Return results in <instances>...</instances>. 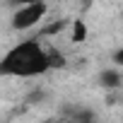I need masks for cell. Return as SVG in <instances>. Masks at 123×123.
<instances>
[{
    "instance_id": "obj_1",
    "label": "cell",
    "mask_w": 123,
    "mask_h": 123,
    "mask_svg": "<svg viewBox=\"0 0 123 123\" xmlns=\"http://www.w3.org/2000/svg\"><path fill=\"white\" fill-rule=\"evenodd\" d=\"M46 70H51L48 65V53L46 48L34 41L27 39L22 43H17L15 48H10L3 60H0V75H12V77H36L43 75Z\"/></svg>"
},
{
    "instance_id": "obj_2",
    "label": "cell",
    "mask_w": 123,
    "mask_h": 123,
    "mask_svg": "<svg viewBox=\"0 0 123 123\" xmlns=\"http://www.w3.org/2000/svg\"><path fill=\"white\" fill-rule=\"evenodd\" d=\"M46 10H48V7H46L43 0L27 3V5H22V7L15 12V17H12V27H15V29H29V27H34V24H39V22L43 19Z\"/></svg>"
},
{
    "instance_id": "obj_3",
    "label": "cell",
    "mask_w": 123,
    "mask_h": 123,
    "mask_svg": "<svg viewBox=\"0 0 123 123\" xmlns=\"http://www.w3.org/2000/svg\"><path fill=\"white\" fill-rule=\"evenodd\" d=\"M99 85L106 87V89H116V87H121V75H118V70H111V68L101 70V73H99Z\"/></svg>"
},
{
    "instance_id": "obj_4",
    "label": "cell",
    "mask_w": 123,
    "mask_h": 123,
    "mask_svg": "<svg viewBox=\"0 0 123 123\" xmlns=\"http://www.w3.org/2000/svg\"><path fill=\"white\" fill-rule=\"evenodd\" d=\"M65 27H68V19H55V22H51L48 27H43L41 34H43V36H53V34H60Z\"/></svg>"
},
{
    "instance_id": "obj_5",
    "label": "cell",
    "mask_w": 123,
    "mask_h": 123,
    "mask_svg": "<svg viewBox=\"0 0 123 123\" xmlns=\"http://www.w3.org/2000/svg\"><path fill=\"white\" fill-rule=\"evenodd\" d=\"M85 39H87V27H85L82 19H75V22H73V41L80 43V41H85Z\"/></svg>"
},
{
    "instance_id": "obj_6",
    "label": "cell",
    "mask_w": 123,
    "mask_h": 123,
    "mask_svg": "<svg viewBox=\"0 0 123 123\" xmlns=\"http://www.w3.org/2000/svg\"><path fill=\"white\" fill-rule=\"evenodd\" d=\"M46 53H48V65H51V68H63V65H65V58L60 55L55 48H53V51H46Z\"/></svg>"
},
{
    "instance_id": "obj_7",
    "label": "cell",
    "mask_w": 123,
    "mask_h": 123,
    "mask_svg": "<svg viewBox=\"0 0 123 123\" xmlns=\"http://www.w3.org/2000/svg\"><path fill=\"white\" fill-rule=\"evenodd\" d=\"M113 63H116V65H123V46L113 53Z\"/></svg>"
},
{
    "instance_id": "obj_8",
    "label": "cell",
    "mask_w": 123,
    "mask_h": 123,
    "mask_svg": "<svg viewBox=\"0 0 123 123\" xmlns=\"http://www.w3.org/2000/svg\"><path fill=\"white\" fill-rule=\"evenodd\" d=\"M92 3H94V0H82V7L87 10V7H92Z\"/></svg>"
},
{
    "instance_id": "obj_9",
    "label": "cell",
    "mask_w": 123,
    "mask_h": 123,
    "mask_svg": "<svg viewBox=\"0 0 123 123\" xmlns=\"http://www.w3.org/2000/svg\"><path fill=\"white\" fill-rule=\"evenodd\" d=\"M12 3H17V5H27V3H34V0H12Z\"/></svg>"
}]
</instances>
